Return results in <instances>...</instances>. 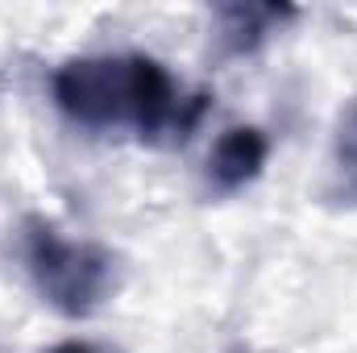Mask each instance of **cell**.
<instances>
[{
	"label": "cell",
	"instance_id": "3",
	"mask_svg": "<svg viewBox=\"0 0 357 353\" xmlns=\"http://www.w3.org/2000/svg\"><path fill=\"white\" fill-rule=\"evenodd\" d=\"M270 133L262 125H229L204 163V200H233L254 187L270 163Z\"/></svg>",
	"mask_w": 357,
	"mask_h": 353
},
{
	"label": "cell",
	"instance_id": "5",
	"mask_svg": "<svg viewBox=\"0 0 357 353\" xmlns=\"http://www.w3.org/2000/svg\"><path fill=\"white\" fill-rule=\"evenodd\" d=\"M320 204L328 212H357V91L333 121V142L320 179Z\"/></svg>",
	"mask_w": 357,
	"mask_h": 353
},
{
	"label": "cell",
	"instance_id": "1",
	"mask_svg": "<svg viewBox=\"0 0 357 353\" xmlns=\"http://www.w3.org/2000/svg\"><path fill=\"white\" fill-rule=\"evenodd\" d=\"M50 96L63 121L84 133L129 129L137 142L150 146H183L204 112L208 91L183 96L175 75L150 54H79L54 67Z\"/></svg>",
	"mask_w": 357,
	"mask_h": 353
},
{
	"label": "cell",
	"instance_id": "4",
	"mask_svg": "<svg viewBox=\"0 0 357 353\" xmlns=\"http://www.w3.org/2000/svg\"><path fill=\"white\" fill-rule=\"evenodd\" d=\"M291 21H299V8L291 4H216L212 8V59L216 63L254 59Z\"/></svg>",
	"mask_w": 357,
	"mask_h": 353
},
{
	"label": "cell",
	"instance_id": "2",
	"mask_svg": "<svg viewBox=\"0 0 357 353\" xmlns=\"http://www.w3.org/2000/svg\"><path fill=\"white\" fill-rule=\"evenodd\" d=\"M21 262L38 299L63 320L100 316L125 287V258L91 237H67L54 220L29 216L21 225Z\"/></svg>",
	"mask_w": 357,
	"mask_h": 353
},
{
	"label": "cell",
	"instance_id": "7",
	"mask_svg": "<svg viewBox=\"0 0 357 353\" xmlns=\"http://www.w3.org/2000/svg\"><path fill=\"white\" fill-rule=\"evenodd\" d=\"M233 353H245V350H233Z\"/></svg>",
	"mask_w": 357,
	"mask_h": 353
},
{
	"label": "cell",
	"instance_id": "6",
	"mask_svg": "<svg viewBox=\"0 0 357 353\" xmlns=\"http://www.w3.org/2000/svg\"><path fill=\"white\" fill-rule=\"evenodd\" d=\"M42 353H125L121 345H108V341H91V337H67V341H54Z\"/></svg>",
	"mask_w": 357,
	"mask_h": 353
}]
</instances>
